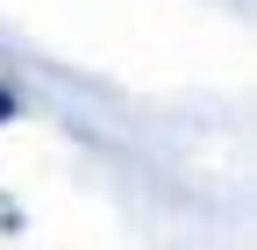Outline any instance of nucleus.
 Returning a JSON list of instances; mask_svg holds the SVG:
<instances>
[{"label": "nucleus", "instance_id": "nucleus-1", "mask_svg": "<svg viewBox=\"0 0 257 250\" xmlns=\"http://www.w3.org/2000/svg\"><path fill=\"white\" fill-rule=\"evenodd\" d=\"M0 114H8V93H0Z\"/></svg>", "mask_w": 257, "mask_h": 250}]
</instances>
